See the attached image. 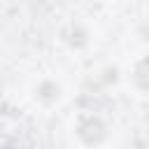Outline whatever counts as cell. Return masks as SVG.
I'll use <instances>...</instances> for the list:
<instances>
[{
  "mask_svg": "<svg viewBox=\"0 0 149 149\" xmlns=\"http://www.w3.org/2000/svg\"><path fill=\"white\" fill-rule=\"evenodd\" d=\"M135 79L142 88H149V58H144L137 68H135Z\"/></svg>",
  "mask_w": 149,
  "mask_h": 149,
  "instance_id": "2",
  "label": "cell"
},
{
  "mask_svg": "<svg viewBox=\"0 0 149 149\" xmlns=\"http://www.w3.org/2000/svg\"><path fill=\"white\" fill-rule=\"evenodd\" d=\"M79 135L84 137V142L93 144V142H100L102 135H105V128L98 119H86L81 126H79Z\"/></svg>",
  "mask_w": 149,
  "mask_h": 149,
  "instance_id": "1",
  "label": "cell"
}]
</instances>
